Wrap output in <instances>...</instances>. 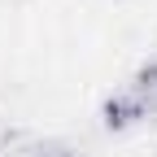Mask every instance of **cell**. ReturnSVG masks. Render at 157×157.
Wrapping results in <instances>:
<instances>
[{
    "label": "cell",
    "instance_id": "cell-1",
    "mask_svg": "<svg viewBox=\"0 0 157 157\" xmlns=\"http://www.w3.org/2000/svg\"><path fill=\"white\" fill-rule=\"evenodd\" d=\"M140 122H148L144 118V109L135 105V96L127 92V87H118V92H109L105 96V105H101V127L105 131H131V127H140Z\"/></svg>",
    "mask_w": 157,
    "mask_h": 157
},
{
    "label": "cell",
    "instance_id": "cell-2",
    "mask_svg": "<svg viewBox=\"0 0 157 157\" xmlns=\"http://www.w3.org/2000/svg\"><path fill=\"white\" fill-rule=\"evenodd\" d=\"M127 92L135 96V105L144 109V118H157V57H153V61H144L140 70L131 74Z\"/></svg>",
    "mask_w": 157,
    "mask_h": 157
},
{
    "label": "cell",
    "instance_id": "cell-3",
    "mask_svg": "<svg viewBox=\"0 0 157 157\" xmlns=\"http://www.w3.org/2000/svg\"><path fill=\"white\" fill-rule=\"evenodd\" d=\"M31 157H74V153H70L66 144H39V148H35Z\"/></svg>",
    "mask_w": 157,
    "mask_h": 157
}]
</instances>
